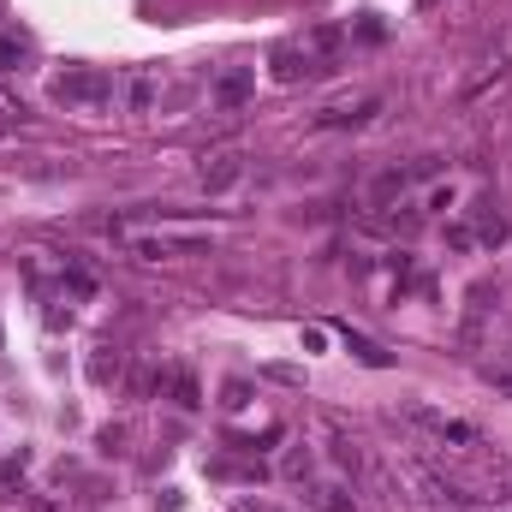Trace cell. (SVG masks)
Segmentation results:
<instances>
[{
	"mask_svg": "<svg viewBox=\"0 0 512 512\" xmlns=\"http://www.w3.org/2000/svg\"><path fill=\"white\" fill-rule=\"evenodd\" d=\"M447 245H453V251H471V245H477V233H471V227H447Z\"/></svg>",
	"mask_w": 512,
	"mask_h": 512,
	"instance_id": "cell-19",
	"label": "cell"
},
{
	"mask_svg": "<svg viewBox=\"0 0 512 512\" xmlns=\"http://www.w3.org/2000/svg\"><path fill=\"white\" fill-rule=\"evenodd\" d=\"M495 310V286L489 280H477L471 292H465V340H477L483 334V316Z\"/></svg>",
	"mask_w": 512,
	"mask_h": 512,
	"instance_id": "cell-11",
	"label": "cell"
},
{
	"mask_svg": "<svg viewBox=\"0 0 512 512\" xmlns=\"http://www.w3.org/2000/svg\"><path fill=\"white\" fill-rule=\"evenodd\" d=\"M197 179H203V191H233L245 179V155L239 149H209L203 167H197Z\"/></svg>",
	"mask_w": 512,
	"mask_h": 512,
	"instance_id": "cell-6",
	"label": "cell"
},
{
	"mask_svg": "<svg viewBox=\"0 0 512 512\" xmlns=\"http://www.w3.org/2000/svg\"><path fill=\"white\" fill-rule=\"evenodd\" d=\"M131 251L149 256V262H161V256H197V251H209V239H203V233H185V239H173V233H137V239H131Z\"/></svg>",
	"mask_w": 512,
	"mask_h": 512,
	"instance_id": "cell-7",
	"label": "cell"
},
{
	"mask_svg": "<svg viewBox=\"0 0 512 512\" xmlns=\"http://www.w3.org/2000/svg\"><path fill=\"white\" fill-rule=\"evenodd\" d=\"M114 376H120V352H114V346H102V352L90 358V382H114Z\"/></svg>",
	"mask_w": 512,
	"mask_h": 512,
	"instance_id": "cell-16",
	"label": "cell"
},
{
	"mask_svg": "<svg viewBox=\"0 0 512 512\" xmlns=\"http://www.w3.org/2000/svg\"><path fill=\"white\" fill-rule=\"evenodd\" d=\"M346 346H352V358L358 364H370V370H387L393 358H387V346H376L370 334H358V328H346Z\"/></svg>",
	"mask_w": 512,
	"mask_h": 512,
	"instance_id": "cell-13",
	"label": "cell"
},
{
	"mask_svg": "<svg viewBox=\"0 0 512 512\" xmlns=\"http://www.w3.org/2000/svg\"><path fill=\"white\" fill-rule=\"evenodd\" d=\"M334 459H340L346 471H358V447H352V441H334Z\"/></svg>",
	"mask_w": 512,
	"mask_h": 512,
	"instance_id": "cell-20",
	"label": "cell"
},
{
	"mask_svg": "<svg viewBox=\"0 0 512 512\" xmlns=\"http://www.w3.org/2000/svg\"><path fill=\"white\" fill-rule=\"evenodd\" d=\"M239 512H274V507H256V501H239Z\"/></svg>",
	"mask_w": 512,
	"mask_h": 512,
	"instance_id": "cell-21",
	"label": "cell"
},
{
	"mask_svg": "<svg viewBox=\"0 0 512 512\" xmlns=\"http://www.w3.org/2000/svg\"><path fill=\"white\" fill-rule=\"evenodd\" d=\"M322 72H334V66H322L304 42H286V48H274V60H268V78H274V84H310V78H322Z\"/></svg>",
	"mask_w": 512,
	"mask_h": 512,
	"instance_id": "cell-4",
	"label": "cell"
},
{
	"mask_svg": "<svg viewBox=\"0 0 512 512\" xmlns=\"http://www.w3.org/2000/svg\"><path fill=\"white\" fill-rule=\"evenodd\" d=\"M304 501H310L316 512H352V495H346V489H334V483H328V489H310Z\"/></svg>",
	"mask_w": 512,
	"mask_h": 512,
	"instance_id": "cell-15",
	"label": "cell"
},
{
	"mask_svg": "<svg viewBox=\"0 0 512 512\" xmlns=\"http://www.w3.org/2000/svg\"><path fill=\"white\" fill-rule=\"evenodd\" d=\"M405 417H411L417 429H429L441 447H447V441H453V447H483V429H477V423H465V417H447V411H429V405H411Z\"/></svg>",
	"mask_w": 512,
	"mask_h": 512,
	"instance_id": "cell-3",
	"label": "cell"
},
{
	"mask_svg": "<svg viewBox=\"0 0 512 512\" xmlns=\"http://www.w3.org/2000/svg\"><path fill=\"white\" fill-rule=\"evenodd\" d=\"M382 114V96H358V102H340V108H322L316 126L322 131H340V126H370Z\"/></svg>",
	"mask_w": 512,
	"mask_h": 512,
	"instance_id": "cell-8",
	"label": "cell"
},
{
	"mask_svg": "<svg viewBox=\"0 0 512 512\" xmlns=\"http://www.w3.org/2000/svg\"><path fill=\"white\" fill-rule=\"evenodd\" d=\"M167 387H173V399H179L185 411L203 405V393H197V376H191V370H167Z\"/></svg>",
	"mask_w": 512,
	"mask_h": 512,
	"instance_id": "cell-14",
	"label": "cell"
},
{
	"mask_svg": "<svg viewBox=\"0 0 512 512\" xmlns=\"http://www.w3.org/2000/svg\"><path fill=\"white\" fill-rule=\"evenodd\" d=\"M483 382L495 387V393H507V399H512V364H483Z\"/></svg>",
	"mask_w": 512,
	"mask_h": 512,
	"instance_id": "cell-17",
	"label": "cell"
},
{
	"mask_svg": "<svg viewBox=\"0 0 512 512\" xmlns=\"http://www.w3.org/2000/svg\"><path fill=\"white\" fill-rule=\"evenodd\" d=\"M280 471H286V477H304V471H310V447H292V453L280 459Z\"/></svg>",
	"mask_w": 512,
	"mask_h": 512,
	"instance_id": "cell-18",
	"label": "cell"
},
{
	"mask_svg": "<svg viewBox=\"0 0 512 512\" xmlns=\"http://www.w3.org/2000/svg\"><path fill=\"white\" fill-rule=\"evenodd\" d=\"M495 209H501V203H495V197H489V191H483V197H477V203H471V221H477V227H471V233H477V245H501V239H507V221H501V215H495Z\"/></svg>",
	"mask_w": 512,
	"mask_h": 512,
	"instance_id": "cell-10",
	"label": "cell"
},
{
	"mask_svg": "<svg viewBox=\"0 0 512 512\" xmlns=\"http://www.w3.org/2000/svg\"><path fill=\"white\" fill-rule=\"evenodd\" d=\"M405 477L423 489V501H441V507H465V501H471V495H459L447 477H435V471H429V465H417V459H405Z\"/></svg>",
	"mask_w": 512,
	"mask_h": 512,
	"instance_id": "cell-9",
	"label": "cell"
},
{
	"mask_svg": "<svg viewBox=\"0 0 512 512\" xmlns=\"http://www.w3.org/2000/svg\"><path fill=\"white\" fill-rule=\"evenodd\" d=\"M36 60V42L24 30H0V72H24Z\"/></svg>",
	"mask_w": 512,
	"mask_h": 512,
	"instance_id": "cell-12",
	"label": "cell"
},
{
	"mask_svg": "<svg viewBox=\"0 0 512 512\" xmlns=\"http://www.w3.org/2000/svg\"><path fill=\"white\" fill-rule=\"evenodd\" d=\"M251 96H256V66H227V72H215V78H209V102H215V108H227V114H233V108H245Z\"/></svg>",
	"mask_w": 512,
	"mask_h": 512,
	"instance_id": "cell-5",
	"label": "cell"
},
{
	"mask_svg": "<svg viewBox=\"0 0 512 512\" xmlns=\"http://www.w3.org/2000/svg\"><path fill=\"white\" fill-rule=\"evenodd\" d=\"M167 96V72L161 66H126L120 72V108L126 114H155Z\"/></svg>",
	"mask_w": 512,
	"mask_h": 512,
	"instance_id": "cell-2",
	"label": "cell"
},
{
	"mask_svg": "<svg viewBox=\"0 0 512 512\" xmlns=\"http://www.w3.org/2000/svg\"><path fill=\"white\" fill-rule=\"evenodd\" d=\"M48 96L60 108H72V114H108V108H120V72H108V66H66L48 84Z\"/></svg>",
	"mask_w": 512,
	"mask_h": 512,
	"instance_id": "cell-1",
	"label": "cell"
}]
</instances>
